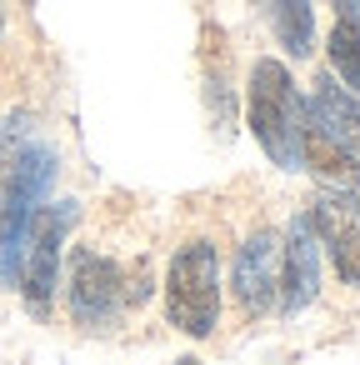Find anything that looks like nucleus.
Returning a JSON list of instances; mask_svg holds the SVG:
<instances>
[{"instance_id":"nucleus-6","label":"nucleus","mask_w":360,"mask_h":365,"mask_svg":"<svg viewBox=\"0 0 360 365\" xmlns=\"http://www.w3.org/2000/svg\"><path fill=\"white\" fill-rule=\"evenodd\" d=\"M310 230L320 240V255L335 265L340 285L360 290V195L350 190H315L310 200Z\"/></svg>"},{"instance_id":"nucleus-9","label":"nucleus","mask_w":360,"mask_h":365,"mask_svg":"<svg viewBox=\"0 0 360 365\" xmlns=\"http://www.w3.org/2000/svg\"><path fill=\"white\" fill-rule=\"evenodd\" d=\"M305 110H310V120H315L340 150H350V155L360 160V96H355V91H345V86L325 71V76L315 81V91H310Z\"/></svg>"},{"instance_id":"nucleus-12","label":"nucleus","mask_w":360,"mask_h":365,"mask_svg":"<svg viewBox=\"0 0 360 365\" xmlns=\"http://www.w3.org/2000/svg\"><path fill=\"white\" fill-rule=\"evenodd\" d=\"M205 110H210V125L220 135H230V125H235V91H230V56H225L220 31H205Z\"/></svg>"},{"instance_id":"nucleus-4","label":"nucleus","mask_w":360,"mask_h":365,"mask_svg":"<svg viewBox=\"0 0 360 365\" xmlns=\"http://www.w3.org/2000/svg\"><path fill=\"white\" fill-rule=\"evenodd\" d=\"M61 175L56 140L26 115H0V215H31L51 200V185Z\"/></svg>"},{"instance_id":"nucleus-2","label":"nucleus","mask_w":360,"mask_h":365,"mask_svg":"<svg viewBox=\"0 0 360 365\" xmlns=\"http://www.w3.org/2000/svg\"><path fill=\"white\" fill-rule=\"evenodd\" d=\"M145 300V275H130L115 255L96 250V245H76L71 250V280H66V305L76 330L86 335H106L120 325V315Z\"/></svg>"},{"instance_id":"nucleus-14","label":"nucleus","mask_w":360,"mask_h":365,"mask_svg":"<svg viewBox=\"0 0 360 365\" xmlns=\"http://www.w3.org/2000/svg\"><path fill=\"white\" fill-rule=\"evenodd\" d=\"M330 6H335V16H355L360 21V0H330Z\"/></svg>"},{"instance_id":"nucleus-1","label":"nucleus","mask_w":360,"mask_h":365,"mask_svg":"<svg viewBox=\"0 0 360 365\" xmlns=\"http://www.w3.org/2000/svg\"><path fill=\"white\" fill-rule=\"evenodd\" d=\"M220 305H225L220 245L210 235L180 240L165 265V320L190 340H210L220 325Z\"/></svg>"},{"instance_id":"nucleus-7","label":"nucleus","mask_w":360,"mask_h":365,"mask_svg":"<svg viewBox=\"0 0 360 365\" xmlns=\"http://www.w3.org/2000/svg\"><path fill=\"white\" fill-rule=\"evenodd\" d=\"M275 280H280V235L270 225H255L235 245V260H230V295L245 325L275 310Z\"/></svg>"},{"instance_id":"nucleus-5","label":"nucleus","mask_w":360,"mask_h":365,"mask_svg":"<svg viewBox=\"0 0 360 365\" xmlns=\"http://www.w3.org/2000/svg\"><path fill=\"white\" fill-rule=\"evenodd\" d=\"M76 200H46L41 210H36V220H31V240H26V265H21V295H26V310L31 315H51V305H56V285H61V245H66V235H71V225H76Z\"/></svg>"},{"instance_id":"nucleus-11","label":"nucleus","mask_w":360,"mask_h":365,"mask_svg":"<svg viewBox=\"0 0 360 365\" xmlns=\"http://www.w3.org/2000/svg\"><path fill=\"white\" fill-rule=\"evenodd\" d=\"M255 11L265 16L270 36L280 41L285 56L305 61L315 51V11H310V0H255Z\"/></svg>"},{"instance_id":"nucleus-3","label":"nucleus","mask_w":360,"mask_h":365,"mask_svg":"<svg viewBox=\"0 0 360 365\" xmlns=\"http://www.w3.org/2000/svg\"><path fill=\"white\" fill-rule=\"evenodd\" d=\"M245 120H250V135L260 140V150L270 155V165L300 170V120H305V101H300V91H295L285 61L255 56L250 81H245Z\"/></svg>"},{"instance_id":"nucleus-10","label":"nucleus","mask_w":360,"mask_h":365,"mask_svg":"<svg viewBox=\"0 0 360 365\" xmlns=\"http://www.w3.org/2000/svg\"><path fill=\"white\" fill-rule=\"evenodd\" d=\"M300 170H315L330 190L360 195V160H355L350 150H340V145L310 120V110H305V120H300Z\"/></svg>"},{"instance_id":"nucleus-8","label":"nucleus","mask_w":360,"mask_h":365,"mask_svg":"<svg viewBox=\"0 0 360 365\" xmlns=\"http://www.w3.org/2000/svg\"><path fill=\"white\" fill-rule=\"evenodd\" d=\"M320 295V240L310 230V215L300 210L290 230L280 235V280H275V310L295 320Z\"/></svg>"},{"instance_id":"nucleus-13","label":"nucleus","mask_w":360,"mask_h":365,"mask_svg":"<svg viewBox=\"0 0 360 365\" xmlns=\"http://www.w3.org/2000/svg\"><path fill=\"white\" fill-rule=\"evenodd\" d=\"M325 51H330V76L360 96V21L355 16H335L330 21V36H325Z\"/></svg>"},{"instance_id":"nucleus-15","label":"nucleus","mask_w":360,"mask_h":365,"mask_svg":"<svg viewBox=\"0 0 360 365\" xmlns=\"http://www.w3.org/2000/svg\"><path fill=\"white\" fill-rule=\"evenodd\" d=\"M175 365H200V360H195V355H185V360H175Z\"/></svg>"}]
</instances>
